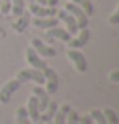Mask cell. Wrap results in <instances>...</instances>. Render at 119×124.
I'll list each match as a JSON object with an SVG mask.
<instances>
[{"mask_svg":"<svg viewBox=\"0 0 119 124\" xmlns=\"http://www.w3.org/2000/svg\"><path fill=\"white\" fill-rule=\"evenodd\" d=\"M33 95L38 98V101H39V111L43 113L44 109H46V106L49 105L51 95L46 92V90H44L41 85H36V87H33Z\"/></svg>","mask_w":119,"mask_h":124,"instance_id":"cell-13","label":"cell"},{"mask_svg":"<svg viewBox=\"0 0 119 124\" xmlns=\"http://www.w3.org/2000/svg\"><path fill=\"white\" fill-rule=\"evenodd\" d=\"M43 124H52V121H47V123H43Z\"/></svg>","mask_w":119,"mask_h":124,"instance_id":"cell-30","label":"cell"},{"mask_svg":"<svg viewBox=\"0 0 119 124\" xmlns=\"http://www.w3.org/2000/svg\"><path fill=\"white\" fill-rule=\"evenodd\" d=\"M25 61H26V64H28L30 67L38 69V70H44V69L47 67L46 59H43L31 46H28V47L25 49Z\"/></svg>","mask_w":119,"mask_h":124,"instance_id":"cell-5","label":"cell"},{"mask_svg":"<svg viewBox=\"0 0 119 124\" xmlns=\"http://www.w3.org/2000/svg\"><path fill=\"white\" fill-rule=\"evenodd\" d=\"M90 38H91V33H90L88 28L78 30V33L69 41V47L70 49H82V47L87 46V43L90 41Z\"/></svg>","mask_w":119,"mask_h":124,"instance_id":"cell-10","label":"cell"},{"mask_svg":"<svg viewBox=\"0 0 119 124\" xmlns=\"http://www.w3.org/2000/svg\"><path fill=\"white\" fill-rule=\"evenodd\" d=\"M44 74V85H46V92L49 95H54V93L59 90V77H57V72L51 67H46L43 70Z\"/></svg>","mask_w":119,"mask_h":124,"instance_id":"cell-7","label":"cell"},{"mask_svg":"<svg viewBox=\"0 0 119 124\" xmlns=\"http://www.w3.org/2000/svg\"><path fill=\"white\" fill-rule=\"evenodd\" d=\"M91 123H93V121L90 118V114H83V116L78 118V124H91Z\"/></svg>","mask_w":119,"mask_h":124,"instance_id":"cell-27","label":"cell"},{"mask_svg":"<svg viewBox=\"0 0 119 124\" xmlns=\"http://www.w3.org/2000/svg\"><path fill=\"white\" fill-rule=\"evenodd\" d=\"M16 80L23 85L26 82H34L36 85H44V74L43 70H38V69H33V67H28V69H23L16 74Z\"/></svg>","mask_w":119,"mask_h":124,"instance_id":"cell-1","label":"cell"},{"mask_svg":"<svg viewBox=\"0 0 119 124\" xmlns=\"http://www.w3.org/2000/svg\"><path fill=\"white\" fill-rule=\"evenodd\" d=\"M56 16L59 21H64V25H65V30L69 33L70 36H75L77 33H78V23H77V20L70 15L67 10H59L56 13Z\"/></svg>","mask_w":119,"mask_h":124,"instance_id":"cell-8","label":"cell"},{"mask_svg":"<svg viewBox=\"0 0 119 124\" xmlns=\"http://www.w3.org/2000/svg\"><path fill=\"white\" fill-rule=\"evenodd\" d=\"M10 10H12V2L10 0H0V15L7 16V15H10Z\"/></svg>","mask_w":119,"mask_h":124,"instance_id":"cell-23","label":"cell"},{"mask_svg":"<svg viewBox=\"0 0 119 124\" xmlns=\"http://www.w3.org/2000/svg\"><path fill=\"white\" fill-rule=\"evenodd\" d=\"M57 108H59V103H57L56 100H51L49 105L46 106V109H44V111L39 114V121H41V123H47V121H52L54 114L57 113Z\"/></svg>","mask_w":119,"mask_h":124,"instance_id":"cell-16","label":"cell"},{"mask_svg":"<svg viewBox=\"0 0 119 124\" xmlns=\"http://www.w3.org/2000/svg\"><path fill=\"white\" fill-rule=\"evenodd\" d=\"M78 118H80V114H78L75 109H70V111L67 113L65 124H78Z\"/></svg>","mask_w":119,"mask_h":124,"instance_id":"cell-24","label":"cell"},{"mask_svg":"<svg viewBox=\"0 0 119 124\" xmlns=\"http://www.w3.org/2000/svg\"><path fill=\"white\" fill-rule=\"evenodd\" d=\"M28 12L31 13L34 18H51V16H56L57 8L56 7H47V5H39V3L31 2Z\"/></svg>","mask_w":119,"mask_h":124,"instance_id":"cell-6","label":"cell"},{"mask_svg":"<svg viewBox=\"0 0 119 124\" xmlns=\"http://www.w3.org/2000/svg\"><path fill=\"white\" fill-rule=\"evenodd\" d=\"M31 23L38 30L47 31L51 28H54V26H59V20L56 16H51V18H31Z\"/></svg>","mask_w":119,"mask_h":124,"instance_id":"cell-14","label":"cell"},{"mask_svg":"<svg viewBox=\"0 0 119 124\" xmlns=\"http://www.w3.org/2000/svg\"><path fill=\"white\" fill-rule=\"evenodd\" d=\"M72 3H75L77 7H80L82 10L85 12L87 16H91L95 12V7H93V2L91 0H70Z\"/></svg>","mask_w":119,"mask_h":124,"instance_id":"cell-18","label":"cell"},{"mask_svg":"<svg viewBox=\"0 0 119 124\" xmlns=\"http://www.w3.org/2000/svg\"><path fill=\"white\" fill-rule=\"evenodd\" d=\"M67 59L74 64V67H75L77 72L85 74L88 70V62H87V59H85V56L82 54L80 49H69L67 51Z\"/></svg>","mask_w":119,"mask_h":124,"instance_id":"cell-2","label":"cell"},{"mask_svg":"<svg viewBox=\"0 0 119 124\" xmlns=\"http://www.w3.org/2000/svg\"><path fill=\"white\" fill-rule=\"evenodd\" d=\"M46 34H47L51 39H59V41H64V43H69L70 39H72V36L67 33V30H65V28H59V26H54V28L47 30Z\"/></svg>","mask_w":119,"mask_h":124,"instance_id":"cell-15","label":"cell"},{"mask_svg":"<svg viewBox=\"0 0 119 124\" xmlns=\"http://www.w3.org/2000/svg\"><path fill=\"white\" fill-rule=\"evenodd\" d=\"M30 23H31V13L30 12H23L20 16H16V20L12 23V30L15 31V33H25L26 28L30 26Z\"/></svg>","mask_w":119,"mask_h":124,"instance_id":"cell-11","label":"cell"},{"mask_svg":"<svg viewBox=\"0 0 119 124\" xmlns=\"http://www.w3.org/2000/svg\"><path fill=\"white\" fill-rule=\"evenodd\" d=\"M91 124H95V123H91Z\"/></svg>","mask_w":119,"mask_h":124,"instance_id":"cell-33","label":"cell"},{"mask_svg":"<svg viewBox=\"0 0 119 124\" xmlns=\"http://www.w3.org/2000/svg\"><path fill=\"white\" fill-rule=\"evenodd\" d=\"M34 3H39V5H47V0H33Z\"/></svg>","mask_w":119,"mask_h":124,"instance_id":"cell-29","label":"cell"},{"mask_svg":"<svg viewBox=\"0 0 119 124\" xmlns=\"http://www.w3.org/2000/svg\"><path fill=\"white\" fill-rule=\"evenodd\" d=\"M64 10H67V12L77 20V23H78V30H83V28H88V23H90V16L85 15V12L82 10L80 7H77L75 3H72V2H67L65 3V8Z\"/></svg>","mask_w":119,"mask_h":124,"instance_id":"cell-3","label":"cell"},{"mask_svg":"<svg viewBox=\"0 0 119 124\" xmlns=\"http://www.w3.org/2000/svg\"><path fill=\"white\" fill-rule=\"evenodd\" d=\"M30 46H31L33 49L36 51V52H38L43 59H51V57H56V54H57L56 49H54L52 46H47V44L43 43L39 38H33Z\"/></svg>","mask_w":119,"mask_h":124,"instance_id":"cell-9","label":"cell"},{"mask_svg":"<svg viewBox=\"0 0 119 124\" xmlns=\"http://www.w3.org/2000/svg\"><path fill=\"white\" fill-rule=\"evenodd\" d=\"M25 108H26V111H28V116H30V119H31V123L33 124L38 123L41 111H39V101H38V98H36L34 95H31V96L28 98Z\"/></svg>","mask_w":119,"mask_h":124,"instance_id":"cell-12","label":"cell"},{"mask_svg":"<svg viewBox=\"0 0 119 124\" xmlns=\"http://www.w3.org/2000/svg\"><path fill=\"white\" fill-rule=\"evenodd\" d=\"M108 20H109L111 25H119V5L114 8V12L111 13V16H109Z\"/></svg>","mask_w":119,"mask_h":124,"instance_id":"cell-25","label":"cell"},{"mask_svg":"<svg viewBox=\"0 0 119 124\" xmlns=\"http://www.w3.org/2000/svg\"><path fill=\"white\" fill-rule=\"evenodd\" d=\"M26 2H28V3H31V2H33V0H26Z\"/></svg>","mask_w":119,"mask_h":124,"instance_id":"cell-32","label":"cell"},{"mask_svg":"<svg viewBox=\"0 0 119 124\" xmlns=\"http://www.w3.org/2000/svg\"><path fill=\"white\" fill-rule=\"evenodd\" d=\"M59 0H47V7H57Z\"/></svg>","mask_w":119,"mask_h":124,"instance_id":"cell-28","label":"cell"},{"mask_svg":"<svg viewBox=\"0 0 119 124\" xmlns=\"http://www.w3.org/2000/svg\"><path fill=\"white\" fill-rule=\"evenodd\" d=\"M103 114H104V118H106V123L108 124H119L118 113L114 111L113 108H106V109H103Z\"/></svg>","mask_w":119,"mask_h":124,"instance_id":"cell-22","label":"cell"},{"mask_svg":"<svg viewBox=\"0 0 119 124\" xmlns=\"http://www.w3.org/2000/svg\"><path fill=\"white\" fill-rule=\"evenodd\" d=\"M109 80L113 82V83H119V70H113L111 74H109Z\"/></svg>","mask_w":119,"mask_h":124,"instance_id":"cell-26","label":"cell"},{"mask_svg":"<svg viewBox=\"0 0 119 124\" xmlns=\"http://www.w3.org/2000/svg\"><path fill=\"white\" fill-rule=\"evenodd\" d=\"M90 118L93 121L95 124H108L106 123V118H104V114H103V109H91L90 111Z\"/></svg>","mask_w":119,"mask_h":124,"instance_id":"cell-21","label":"cell"},{"mask_svg":"<svg viewBox=\"0 0 119 124\" xmlns=\"http://www.w3.org/2000/svg\"><path fill=\"white\" fill-rule=\"evenodd\" d=\"M34 124H43V123H41V121H38V123H34Z\"/></svg>","mask_w":119,"mask_h":124,"instance_id":"cell-31","label":"cell"},{"mask_svg":"<svg viewBox=\"0 0 119 124\" xmlns=\"http://www.w3.org/2000/svg\"><path fill=\"white\" fill-rule=\"evenodd\" d=\"M72 109V106L70 105H62L57 108V113L54 114V118H52V124H65V118H67V113Z\"/></svg>","mask_w":119,"mask_h":124,"instance_id":"cell-17","label":"cell"},{"mask_svg":"<svg viewBox=\"0 0 119 124\" xmlns=\"http://www.w3.org/2000/svg\"><path fill=\"white\" fill-rule=\"evenodd\" d=\"M20 87H21V83L16 78H12V80L7 82L5 85H2V88H0V103L2 105H8L12 96L15 95V92L20 90Z\"/></svg>","mask_w":119,"mask_h":124,"instance_id":"cell-4","label":"cell"},{"mask_svg":"<svg viewBox=\"0 0 119 124\" xmlns=\"http://www.w3.org/2000/svg\"><path fill=\"white\" fill-rule=\"evenodd\" d=\"M10 2H12V10H10V13H12L15 18L20 16L26 10V0H10Z\"/></svg>","mask_w":119,"mask_h":124,"instance_id":"cell-20","label":"cell"},{"mask_svg":"<svg viewBox=\"0 0 119 124\" xmlns=\"http://www.w3.org/2000/svg\"><path fill=\"white\" fill-rule=\"evenodd\" d=\"M15 121L16 124H33L30 116H28V111H26L25 106H20L16 108V113H15Z\"/></svg>","mask_w":119,"mask_h":124,"instance_id":"cell-19","label":"cell"}]
</instances>
